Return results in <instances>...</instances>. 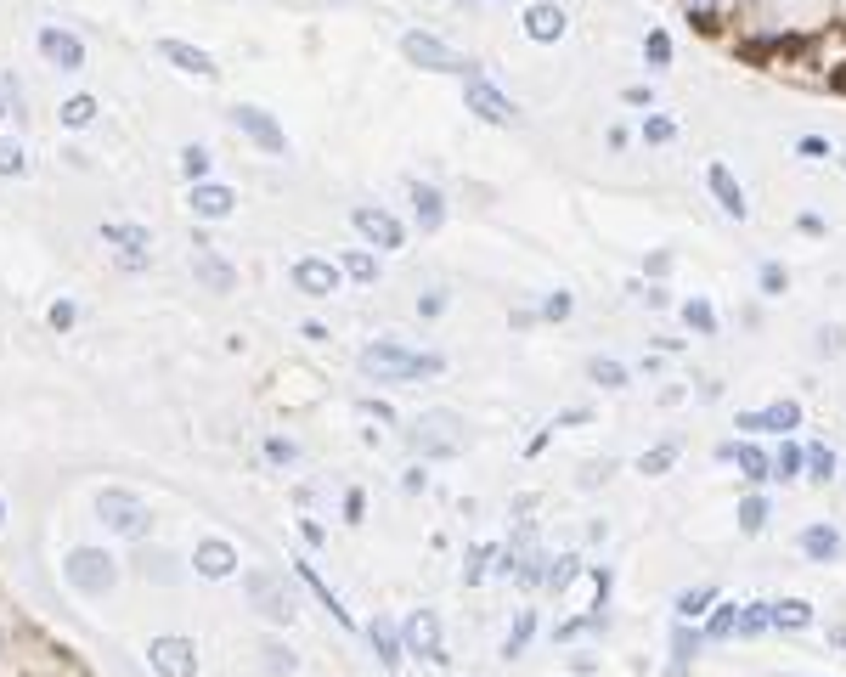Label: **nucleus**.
<instances>
[{
	"label": "nucleus",
	"instance_id": "nucleus-10",
	"mask_svg": "<svg viewBox=\"0 0 846 677\" xmlns=\"http://www.w3.org/2000/svg\"><path fill=\"white\" fill-rule=\"evenodd\" d=\"M147 661H153L158 677H198V644H192V638H175V632H164V638H153Z\"/></svg>",
	"mask_w": 846,
	"mask_h": 677
},
{
	"label": "nucleus",
	"instance_id": "nucleus-31",
	"mask_svg": "<svg viewBox=\"0 0 846 677\" xmlns=\"http://www.w3.org/2000/svg\"><path fill=\"white\" fill-rule=\"evenodd\" d=\"M734 621H739V604H711V615H705V638L711 644H722V638H734Z\"/></svg>",
	"mask_w": 846,
	"mask_h": 677
},
{
	"label": "nucleus",
	"instance_id": "nucleus-17",
	"mask_svg": "<svg viewBox=\"0 0 846 677\" xmlns=\"http://www.w3.org/2000/svg\"><path fill=\"white\" fill-rule=\"evenodd\" d=\"M192 565H198V576H209V582H226V576L237 570V548L232 542H220V536H204L198 553H192Z\"/></svg>",
	"mask_w": 846,
	"mask_h": 677
},
{
	"label": "nucleus",
	"instance_id": "nucleus-20",
	"mask_svg": "<svg viewBox=\"0 0 846 677\" xmlns=\"http://www.w3.org/2000/svg\"><path fill=\"white\" fill-rule=\"evenodd\" d=\"M232 209H237L232 187H220V181H198V187H192V215H198V221H226Z\"/></svg>",
	"mask_w": 846,
	"mask_h": 677
},
{
	"label": "nucleus",
	"instance_id": "nucleus-44",
	"mask_svg": "<svg viewBox=\"0 0 846 677\" xmlns=\"http://www.w3.org/2000/svg\"><path fill=\"white\" fill-rule=\"evenodd\" d=\"M756 283H762V294H768V300H779L784 288H790V271H784L779 260H768V266L756 271Z\"/></svg>",
	"mask_w": 846,
	"mask_h": 677
},
{
	"label": "nucleus",
	"instance_id": "nucleus-16",
	"mask_svg": "<svg viewBox=\"0 0 846 677\" xmlns=\"http://www.w3.org/2000/svg\"><path fill=\"white\" fill-rule=\"evenodd\" d=\"M739 429H751V435H762V429H779V435H790V429H801V401H773V407L762 412H739Z\"/></svg>",
	"mask_w": 846,
	"mask_h": 677
},
{
	"label": "nucleus",
	"instance_id": "nucleus-25",
	"mask_svg": "<svg viewBox=\"0 0 846 677\" xmlns=\"http://www.w3.org/2000/svg\"><path fill=\"white\" fill-rule=\"evenodd\" d=\"M705 649V632H694V621H677L672 627V672L666 677H689V661Z\"/></svg>",
	"mask_w": 846,
	"mask_h": 677
},
{
	"label": "nucleus",
	"instance_id": "nucleus-14",
	"mask_svg": "<svg viewBox=\"0 0 846 677\" xmlns=\"http://www.w3.org/2000/svg\"><path fill=\"white\" fill-rule=\"evenodd\" d=\"M102 243H113V249L125 254V266L141 271L147 266V249H153V232H147V226H130V221H108L102 226Z\"/></svg>",
	"mask_w": 846,
	"mask_h": 677
},
{
	"label": "nucleus",
	"instance_id": "nucleus-38",
	"mask_svg": "<svg viewBox=\"0 0 846 677\" xmlns=\"http://www.w3.org/2000/svg\"><path fill=\"white\" fill-rule=\"evenodd\" d=\"M643 142H649V147L677 142V119H666V113H643Z\"/></svg>",
	"mask_w": 846,
	"mask_h": 677
},
{
	"label": "nucleus",
	"instance_id": "nucleus-37",
	"mask_svg": "<svg viewBox=\"0 0 846 677\" xmlns=\"http://www.w3.org/2000/svg\"><path fill=\"white\" fill-rule=\"evenodd\" d=\"M683 322H689L694 333H705V339L717 333V311H711V300H700V294H694V300H683Z\"/></svg>",
	"mask_w": 846,
	"mask_h": 677
},
{
	"label": "nucleus",
	"instance_id": "nucleus-57",
	"mask_svg": "<svg viewBox=\"0 0 846 677\" xmlns=\"http://www.w3.org/2000/svg\"><path fill=\"white\" fill-rule=\"evenodd\" d=\"M440 311H446V294H423L418 300V316H440Z\"/></svg>",
	"mask_w": 846,
	"mask_h": 677
},
{
	"label": "nucleus",
	"instance_id": "nucleus-30",
	"mask_svg": "<svg viewBox=\"0 0 846 677\" xmlns=\"http://www.w3.org/2000/svg\"><path fill=\"white\" fill-rule=\"evenodd\" d=\"M677 457H683V441H660V446H649V452L638 457V474H649V480H655V474L672 469Z\"/></svg>",
	"mask_w": 846,
	"mask_h": 677
},
{
	"label": "nucleus",
	"instance_id": "nucleus-4",
	"mask_svg": "<svg viewBox=\"0 0 846 677\" xmlns=\"http://www.w3.org/2000/svg\"><path fill=\"white\" fill-rule=\"evenodd\" d=\"M96 514H102V525H108L113 536H130V542H141V536L153 531V514H147V503L141 497H130V491L108 486L102 497H96Z\"/></svg>",
	"mask_w": 846,
	"mask_h": 677
},
{
	"label": "nucleus",
	"instance_id": "nucleus-63",
	"mask_svg": "<svg viewBox=\"0 0 846 677\" xmlns=\"http://www.w3.org/2000/svg\"><path fill=\"white\" fill-rule=\"evenodd\" d=\"M841 164H846V158H841Z\"/></svg>",
	"mask_w": 846,
	"mask_h": 677
},
{
	"label": "nucleus",
	"instance_id": "nucleus-43",
	"mask_svg": "<svg viewBox=\"0 0 846 677\" xmlns=\"http://www.w3.org/2000/svg\"><path fill=\"white\" fill-rule=\"evenodd\" d=\"M762 525H768V497H745V503H739V531L756 536Z\"/></svg>",
	"mask_w": 846,
	"mask_h": 677
},
{
	"label": "nucleus",
	"instance_id": "nucleus-28",
	"mask_svg": "<svg viewBox=\"0 0 846 677\" xmlns=\"http://www.w3.org/2000/svg\"><path fill=\"white\" fill-rule=\"evenodd\" d=\"M768 610H773V627H784V632L813 627V604L807 599H784V604H768Z\"/></svg>",
	"mask_w": 846,
	"mask_h": 677
},
{
	"label": "nucleus",
	"instance_id": "nucleus-21",
	"mask_svg": "<svg viewBox=\"0 0 846 677\" xmlns=\"http://www.w3.org/2000/svg\"><path fill=\"white\" fill-rule=\"evenodd\" d=\"M158 57L164 63H175L181 74H198V79H215V57L198 46H187V40H158Z\"/></svg>",
	"mask_w": 846,
	"mask_h": 677
},
{
	"label": "nucleus",
	"instance_id": "nucleus-62",
	"mask_svg": "<svg viewBox=\"0 0 846 677\" xmlns=\"http://www.w3.org/2000/svg\"><path fill=\"white\" fill-rule=\"evenodd\" d=\"M0 649H6V632H0Z\"/></svg>",
	"mask_w": 846,
	"mask_h": 677
},
{
	"label": "nucleus",
	"instance_id": "nucleus-55",
	"mask_svg": "<svg viewBox=\"0 0 846 677\" xmlns=\"http://www.w3.org/2000/svg\"><path fill=\"white\" fill-rule=\"evenodd\" d=\"M841 350V328H818V356H835Z\"/></svg>",
	"mask_w": 846,
	"mask_h": 677
},
{
	"label": "nucleus",
	"instance_id": "nucleus-40",
	"mask_svg": "<svg viewBox=\"0 0 846 677\" xmlns=\"http://www.w3.org/2000/svg\"><path fill=\"white\" fill-rule=\"evenodd\" d=\"M141 576H147V582H181V570H175L170 553H141Z\"/></svg>",
	"mask_w": 846,
	"mask_h": 677
},
{
	"label": "nucleus",
	"instance_id": "nucleus-24",
	"mask_svg": "<svg viewBox=\"0 0 846 677\" xmlns=\"http://www.w3.org/2000/svg\"><path fill=\"white\" fill-rule=\"evenodd\" d=\"M192 271H198V277H204V283L215 288V294H232V288H237V271L226 266V260H220V254L209 249V243H198V254H192Z\"/></svg>",
	"mask_w": 846,
	"mask_h": 677
},
{
	"label": "nucleus",
	"instance_id": "nucleus-3",
	"mask_svg": "<svg viewBox=\"0 0 846 677\" xmlns=\"http://www.w3.org/2000/svg\"><path fill=\"white\" fill-rule=\"evenodd\" d=\"M63 576H68L74 593H85V599H102V593L119 587V565H113L102 548H74L68 553V565H63Z\"/></svg>",
	"mask_w": 846,
	"mask_h": 677
},
{
	"label": "nucleus",
	"instance_id": "nucleus-51",
	"mask_svg": "<svg viewBox=\"0 0 846 677\" xmlns=\"http://www.w3.org/2000/svg\"><path fill=\"white\" fill-rule=\"evenodd\" d=\"M796 153H801V158H830V142H824V136H801Z\"/></svg>",
	"mask_w": 846,
	"mask_h": 677
},
{
	"label": "nucleus",
	"instance_id": "nucleus-8",
	"mask_svg": "<svg viewBox=\"0 0 846 677\" xmlns=\"http://www.w3.org/2000/svg\"><path fill=\"white\" fill-rule=\"evenodd\" d=\"M232 125L243 130V136H249V142L260 147V153H271V158H282V153H288V136H282V125L271 119L266 108H254V102H237V108H232Z\"/></svg>",
	"mask_w": 846,
	"mask_h": 677
},
{
	"label": "nucleus",
	"instance_id": "nucleus-61",
	"mask_svg": "<svg viewBox=\"0 0 846 677\" xmlns=\"http://www.w3.org/2000/svg\"><path fill=\"white\" fill-rule=\"evenodd\" d=\"M12 113H17V108H12V96H6V85H0V119H12Z\"/></svg>",
	"mask_w": 846,
	"mask_h": 677
},
{
	"label": "nucleus",
	"instance_id": "nucleus-56",
	"mask_svg": "<svg viewBox=\"0 0 846 677\" xmlns=\"http://www.w3.org/2000/svg\"><path fill=\"white\" fill-rule=\"evenodd\" d=\"M621 102H627V108H649V85H627V91H621Z\"/></svg>",
	"mask_w": 846,
	"mask_h": 677
},
{
	"label": "nucleus",
	"instance_id": "nucleus-13",
	"mask_svg": "<svg viewBox=\"0 0 846 677\" xmlns=\"http://www.w3.org/2000/svg\"><path fill=\"white\" fill-rule=\"evenodd\" d=\"M705 187H711V198H717V209L728 215V221H745V215H751V204H745V187L734 181V170H728V164H705Z\"/></svg>",
	"mask_w": 846,
	"mask_h": 677
},
{
	"label": "nucleus",
	"instance_id": "nucleus-18",
	"mask_svg": "<svg viewBox=\"0 0 846 677\" xmlns=\"http://www.w3.org/2000/svg\"><path fill=\"white\" fill-rule=\"evenodd\" d=\"M564 29H570V17H564V6H553V0H536L531 12H525V34H531L536 46L564 40Z\"/></svg>",
	"mask_w": 846,
	"mask_h": 677
},
{
	"label": "nucleus",
	"instance_id": "nucleus-48",
	"mask_svg": "<svg viewBox=\"0 0 846 677\" xmlns=\"http://www.w3.org/2000/svg\"><path fill=\"white\" fill-rule=\"evenodd\" d=\"M23 170H29L23 147H17V142H0V175H23Z\"/></svg>",
	"mask_w": 846,
	"mask_h": 677
},
{
	"label": "nucleus",
	"instance_id": "nucleus-33",
	"mask_svg": "<svg viewBox=\"0 0 846 677\" xmlns=\"http://www.w3.org/2000/svg\"><path fill=\"white\" fill-rule=\"evenodd\" d=\"M807 469V446L796 441H784L779 452H773V480H796V474Z\"/></svg>",
	"mask_w": 846,
	"mask_h": 677
},
{
	"label": "nucleus",
	"instance_id": "nucleus-5",
	"mask_svg": "<svg viewBox=\"0 0 846 677\" xmlns=\"http://www.w3.org/2000/svg\"><path fill=\"white\" fill-rule=\"evenodd\" d=\"M412 446H418L423 457H457L463 452V418H457L452 407L423 412L418 429H412Z\"/></svg>",
	"mask_w": 846,
	"mask_h": 677
},
{
	"label": "nucleus",
	"instance_id": "nucleus-26",
	"mask_svg": "<svg viewBox=\"0 0 846 677\" xmlns=\"http://www.w3.org/2000/svg\"><path fill=\"white\" fill-rule=\"evenodd\" d=\"M367 638H373V649H378V666H401V655H407V644H401V632L390 627V621H373V627H367Z\"/></svg>",
	"mask_w": 846,
	"mask_h": 677
},
{
	"label": "nucleus",
	"instance_id": "nucleus-53",
	"mask_svg": "<svg viewBox=\"0 0 846 677\" xmlns=\"http://www.w3.org/2000/svg\"><path fill=\"white\" fill-rule=\"evenodd\" d=\"M266 457H271V463H294V441H266Z\"/></svg>",
	"mask_w": 846,
	"mask_h": 677
},
{
	"label": "nucleus",
	"instance_id": "nucleus-59",
	"mask_svg": "<svg viewBox=\"0 0 846 677\" xmlns=\"http://www.w3.org/2000/svg\"><path fill=\"white\" fill-rule=\"evenodd\" d=\"M796 226H801V232H807V237H824V221H818V215H801Z\"/></svg>",
	"mask_w": 846,
	"mask_h": 677
},
{
	"label": "nucleus",
	"instance_id": "nucleus-12",
	"mask_svg": "<svg viewBox=\"0 0 846 677\" xmlns=\"http://www.w3.org/2000/svg\"><path fill=\"white\" fill-rule=\"evenodd\" d=\"M350 221H356V232L367 237L373 249H401V243H407V232H401V221H395L390 209H373V204H361L356 215H350Z\"/></svg>",
	"mask_w": 846,
	"mask_h": 677
},
{
	"label": "nucleus",
	"instance_id": "nucleus-6",
	"mask_svg": "<svg viewBox=\"0 0 846 677\" xmlns=\"http://www.w3.org/2000/svg\"><path fill=\"white\" fill-rule=\"evenodd\" d=\"M243 593L254 599V610L266 615L271 627H288V621H294V593H288L282 576H271V570H249V576H243Z\"/></svg>",
	"mask_w": 846,
	"mask_h": 677
},
{
	"label": "nucleus",
	"instance_id": "nucleus-19",
	"mask_svg": "<svg viewBox=\"0 0 846 677\" xmlns=\"http://www.w3.org/2000/svg\"><path fill=\"white\" fill-rule=\"evenodd\" d=\"M717 463H739V474H745V480H773V457L762 452V446H751V441L717 446Z\"/></svg>",
	"mask_w": 846,
	"mask_h": 677
},
{
	"label": "nucleus",
	"instance_id": "nucleus-27",
	"mask_svg": "<svg viewBox=\"0 0 846 677\" xmlns=\"http://www.w3.org/2000/svg\"><path fill=\"white\" fill-rule=\"evenodd\" d=\"M717 599H722L717 587H689V593H677V604H672V610H677V621H700V615L711 610Z\"/></svg>",
	"mask_w": 846,
	"mask_h": 677
},
{
	"label": "nucleus",
	"instance_id": "nucleus-49",
	"mask_svg": "<svg viewBox=\"0 0 846 677\" xmlns=\"http://www.w3.org/2000/svg\"><path fill=\"white\" fill-rule=\"evenodd\" d=\"M491 553H497L491 542H486V548H474V553H469V565H463V582H469V587L480 582V576H486V559H491Z\"/></svg>",
	"mask_w": 846,
	"mask_h": 677
},
{
	"label": "nucleus",
	"instance_id": "nucleus-23",
	"mask_svg": "<svg viewBox=\"0 0 846 677\" xmlns=\"http://www.w3.org/2000/svg\"><path fill=\"white\" fill-rule=\"evenodd\" d=\"M412 215H418V232H440V226H446V198H440V187L412 181Z\"/></svg>",
	"mask_w": 846,
	"mask_h": 677
},
{
	"label": "nucleus",
	"instance_id": "nucleus-60",
	"mask_svg": "<svg viewBox=\"0 0 846 677\" xmlns=\"http://www.w3.org/2000/svg\"><path fill=\"white\" fill-rule=\"evenodd\" d=\"M401 486H407V491H423V486H429V474H423V469H407V480H401Z\"/></svg>",
	"mask_w": 846,
	"mask_h": 677
},
{
	"label": "nucleus",
	"instance_id": "nucleus-41",
	"mask_svg": "<svg viewBox=\"0 0 846 677\" xmlns=\"http://www.w3.org/2000/svg\"><path fill=\"white\" fill-rule=\"evenodd\" d=\"M96 119V96H68L63 102V125L68 130H85Z\"/></svg>",
	"mask_w": 846,
	"mask_h": 677
},
{
	"label": "nucleus",
	"instance_id": "nucleus-35",
	"mask_svg": "<svg viewBox=\"0 0 846 677\" xmlns=\"http://www.w3.org/2000/svg\"><path fill=\"white\" fill-rule=\"evenodd\" d=\"M581 576V559L576 553H564V559H548V576H542V587H553V593H564V587Z\"/></svg>",
	"mask_w": 846,
	"mask_h": 677
},
{
	"label": "nucleus",
	"instance_id": "nucleus-42",
	"mask_svg": "<svg viewBox=\"0 0 846 677\" xmlns=\"http://www.w3.org/2000/svg\"><path fill=\"white\" fill-rule=\"evenodd\" d=\"M339 271H345V277H356V283H378V260H373L367 249H350Z\"/></svg>",
	"mask_w": 846,
	"mask_h": 677
},
{
	"label": "nucleus",
	"instance_id": "nucleus-58",
	"mask_svg": "<svg viewBox=\"0 0 846 677\" xmlns=\"http://www.w3.org/2000/svg\"><path fill=\"white\" fill-rule=\"evenodd\" d=\"M361 508H367V497H361V491H350V497H345V520H361Z\"/></svg>",
	"mask_w": 846,
	"mask_h": 677
},
{
	"label": "nucleus",
	"instance_id": "nucleus-34",
	"mask_svg": "<svg viewBox=\"0 0 846 677\" xmlns=\"http://www.w3.org/2000/svg\"><path fill=\"white\" fill-rule=\"evenodd\" d=\"M768 627H773V610H768V604H745V610H739V621H734V638H762Z\"/></svg>",
	"mask_w": 846,
	"mask_h": 677
},
{
	"label": "nucleus",
	"instance_id": "nucleus-11",
	"mask_svg": "<svg viewBox=\"0 0 846 677\" xmlns=\"http://www.w3.org/2000/svg\"><path fill=\"white\" fill-rule=\"evenodd\" d=\"M294 288L305 294V300H333V294H339V266L305 254V260H294Z\"/></svg>",
	"mask_w": 846,
	"mask_h": 677
},
{
	"label": "nucleus",
	"instance_id": "nucleus-7",
	"mask_svg": "<svg viewBox=\"0 0 846 677\" xmlns=\"http://www.w3.org/2000/svg\"><path fill=\"white\" fill-rule=\"evenodd\" d=\"M463 102H469V113H474V119H486V125H502V130L519 125L514 96H502L486 74H469V79H463Z\"/></svg>",
	"mask_w": 846,
	"mask_h": 677
},
{
	"label": "nucleus",
	"instance_id": "nucleus-9",
	"mask_svg": "<svg viewBox=\"0 0 846 677\" xmlns=\"http://www.w3.org/2000/svg\"><path fill=\"white\" fill-rule=\"evenodd\" d=\"M401 644H407V655H429L435 666L452 661V655H446V638H440V615L435 610H412L407 627H401Z\"/></svg>",
	"mask_w": 846,
	"mask_h": 677
},
{
	"label": "nucleus",
	"instance_id": "nucleus-39",
	"mask_svg": "<svg viewBox=\"0 0 846 677\" xmlns=\"http://www.w3.org/2000/svg\"><path fill=\"white\" fill-rule=\"evenodd\" d=\"M807 480H818V486H830L835 480V452L830 446H807Z\"/></svg>",
	"mask_w": 846,
	"mask_h": 677
},
{
	"label": "nucleus",
	"instance_id": "nucleus-2",
	"mask_svg": "<svg viewBox=\"0 0 846 677\" xmlns=\"http://www.w3.org/2000/svg\"><path fill=\"white\" fill-rule=\"evenodd\" d=\"M401 57H407L412 68H429V74H480V63L474 57H463V51H452L446 40H435V34H423V29H407L401 34Z\"/></svg>",
	"mask_w": 846,
	"mask_h": 677
},
{
	"label": "nucleus",
	"instance_id": "nucleus-22",
	"mask_svg": "<svg viewBox=\"0 0 846 677\" xmlns=\"http://www.w3.org/2000/svg\"><path fill=\"white\" fill-rule=\"evenodd\" d=\"M801 553H807L813 565H835V559H841V531H835L830 520H813L801 531Z\"/></svg>",
	"mask_w": 846,
	"mask_h": 677
},
{
	"label": "nucleus",
	"instance_id": "nucleus-52",
	"mask_svg": "<svg viewBox=\"0 0 846 677\" xmlns=\"http://www.w3.org/2000/svg\"><path fill=\"white\" fill-rule=\"evenodd\" d=\"M361 412H367V418H378V424H395V412L384 407V401H373V395H367V401H356Z\"/></svg>",
	"mask_w": 846,
	"mask_h": 677
},
{
	"label": "nucleus",
	"instance_id": "nucleus-50",
	"mask_svg": "<svg viewBox=\"0 0 846 677\" xmlns=\"http://www.w3.org/2000/svg\"><path fill=\"white\" fill-rule=\"evenodd\" d=\"M260 655H266V672H294V655H288L282 644H266Z\"/></svg>",
	"mask_w": 846,
	"mask_h": 677
},
{
	"label": "nucleus",
	"instance_id": "nucleus-32",
	"mask_svg": "<svg viewBox=\"0 0 846 677\" xmlns=\"http://www.w3.org/2000/svg\"><path fill=\"white\" fill-rule=\"evenodd\" d=\"M587 378L604 384V390H627V367L615 362V356H593V362H587Z\"/></svg>",
	"mask_w": 846,
	"mask_h": 677
},
{
	"label": "nucleus",
	"instance_id": "nucleus-45",
	"mask_svg": "<svg viewBox=\"0 0 846 677\" xmlns=\"http://www.w3.org/2000/svg\"><path fill=\"white\" fill-rule=\"evenodd\" d=\"M570 311H576V300H570L564 288H553L548 300H542V311H536V316H542V322H564V316H570Z\"/></svg>",
	"mask_w": 846,
	"mask_h": 677
},
{
	"label": "nucleus",
	"instance_id": "nucleus-54",
	"mask_svg": "<svg viewBox=\"0 0 846 677\" xmlns=\"http://www.w3.org/2000/svg\"><path fill=\"white\" fill-rule=\"evenodd\" d=\"M74 305H68V300H57V305H51V328H74Z\"/></svg>",
	"mask_w": 846,
	"mask_h": 677
},
{
	"label": "nucleus",
	"instance_id": "nucleus-47",
	"mask_svg": "<svg viewBox=\"0 0 846 677\" xmlns=\"http://www.w3.org/2000/svg\"><path fill=\"white\" fill-rule=\"evenodd\" d=\"M683 12L700 23V29H717V12H722V0H683Z\"/></svg>",
	"mask_w": 846,
	"mask_h": 677
},
{
	"label": "nucleus",
	"instance_id": "nucleus-46",
	"mask_svg": "<svg viewBox=\"0 0 846 677\" xmlns=\"http://www.w3.org/2000/svg\"><path fill=\"white\" fill-rule=\"evenodd\" d=\"M181 170H187V175H192V187H198V181L209 175V153H204L198 142H192V147H181Z\"/></svg>",
	"mask_w": 846,
	"mask_h": 677
},
{
	"label": "nucleus",
	"instance_id": "nucleus-1",
	"mask_svg": "<svg viewBox=\"0 0 846 677\" xmlns=\"http://www.w3.org/2000/svg\"><path fill=\"white\" fill-rule=\"evenodd\" d=\"M361 373L378 378V384H407V378L446 373V356H435V350H401L395 339H378V345L361 350Z\"/></svg>",
	"mask_w": 846,
	"mask_h": 677
},
{
	"label": "nucleus",
	"instance_id": "nucleus-36",
	"mask_svg": "<svg viewBox=\"0 0 846 677\" xmlns=\"http://www.w3.org/2000/svg\"><path fill=\"white\" fill-rule=\"evenodd\" d=\"M643 63H649V68H672V34H666V29L643 34Z\"/></svg>",
	"mask_w": 846,
	"mask_h": 677
},
{
	"label": "nucleus",
	"instance_id": "nucleus-64",
	"mask_svg": "<svg viewBox=\"0 0 846 677\" xmlns=\"http://www.w3.org/2000/svg\"><path fill=\"white\" fill-rule=\"evenodd\" d=\"M801 677H807V672H801Z\"/></svg>",
	"mask_w": 846,
	"mask_h": 677
},
{
	"label": "nucleus",
	"instance_id": "nucleus-15",
	"mask_svg": "<svg viewBox=\"0 0 846 677\" xmlns=\"http://www.w3.org/2000/svg\"><path fill=\"white\" fill-rule=\"evenodd\" d=\"M40 57H46L51 68H63V74H79L85 68V46H79V34H68V29H40Z\"/></svg>",
	"mask_w": 846,
	"mask_h": 677
},
{
	"label": "nucleus",
	"instance_id": "nucleus-29",
	"mask_svg": "<svg viewBox=\"0 0 846 677\" xmlns=\"http://www.w3.org/2000/svg\"><path fill=\"white\" fill-rule=\"evenodd\" d=\"M531 638H536V610H519L514 627H508V638H502V655H508V661H514V655H525V649H531Z\"/></svg>",
	"mask_w": 846,
	"mask_h": 677
}]
</instances>
